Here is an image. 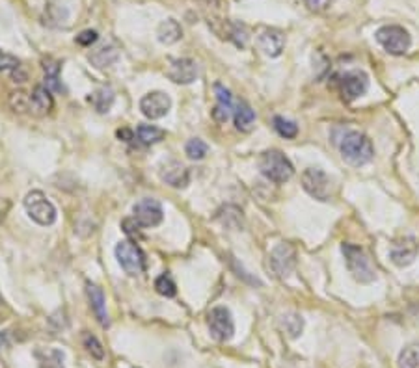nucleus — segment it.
Instances as JSON below:
<instances>
[{
	"mask_svg": "<svg viewBox=\"0 0 419 368\" xmlns=\"http://www.w3.org/2000/svg\"><path fill=\"white\" fill-rule=\"evenodd\" d=\"M257 47L263 54L270 56V58H276V56L281 54V50L285 47V38L279 30L274 28H269V30L261 32L259 38H257Z\"/></svg>",
	"mask_w": 419,
	"mask_h": 368,
	"instance_id": "f3484780",
	"label": "nucleus"
},
{
	"mask_svg": "<svg viewBox=\"0 0 419 368\" xmlns=\"http://www.w3.org/2000/svg\"><path fill=\"white\" fill-rule=\"evenodd\" d=\"M118 136H120V138H125V142H129V139H133V132H130V130H127V129L118 130Z\"/></svg>",
	"mask_w": 419,
	"mask_h": 368,
	"instance_id": "4c0bfd02",
	"label": "nucleus"
},
{
	"mask_svg": "<svg viewBox=\"0 0 419 368\" xmlns=\"http://www.w3.org/2000/svg\"><path fill=\"white\" fill-rule=\"evenodd\" d=\"M341 95L345 100H354L369 90V79L362 71H350L341 76Z\"/></svg>",
	"mask_w": 419,
	"mask_h": 368,
	"instance_id": "f8f14e48",
	"label": "nucleus"
},
{
	"mask_svg": "<svg viewBox=\"0 0 419 368\" xmlns=\"http://www.w3.org/2000/svg\"><path fill=\"white\" fill-rule=\"evenodd\" d=\"M97 38H99V35H97V32L95 30H84L77 35L75 41L82 47H90L91 43H95V41H97Z\"/></svg>",
	"mask_w": 419,
	"mask_h": 368,
	"instance_id": "c9c22d12",
	"label": "nucleus"
},
{
	"mask_svg": "<svg viewBox=\"0 0 419 368\" xmlns=\"http://www.w3.org/2000/svg\"><path fill=\"white\" fill-rule=\"evenodd\" d=\"M185 153L190 160H203L207 156V153H209V147H207L203 139L192 138L186 142Z\"/></svg>",
	"mask_w": 419,
	"mask_h": 368,
	"instance_id": "bb28decb",
	"label": "nucleus"
},
{
	"mask_svg": "<svg viewBox=\"0 0 419 368\" xmlns=\"http://www.w3.org/2000/svg\"><path fill=\"white\" fill-rule=\"evenodd\" d=\"M86 294H88V299H90L91 309H94L95 316L99 320V323L103 328H108L110 320L108 313H106V299L105 292L94 283H86Z\"/></svg>",
	"mask_w": 419,
	"mask_h": 368,
	"instance_id": "6ab92c4d",
	"label": "nucleus"
},
{
	"mask_svg": "<svg viewBox=\"0 0 419 368\" xmlns=\"http://www.w3.org/2000/svg\"><path fill=\"white\" fill-rule=\"evenodd\" d=\"M304 2L311 11H325L334 4L335 0H304Z\"/></svg>",
	"mask_w": 419,
	"mask_h": 368,
	"instance_id": "e433bc0d",
	"label": "nucleus"
},
{
	"mask_svg": "<svg viewBox=\"0 0 419 368\" xmlns=\"http://www.w3.org/2000/svg\"><path fill=\"white\" fill-rule=\"evenodd\" d=\"M281 328L285 329V333H289V337H298L304 328V320L298 314H287L281 318Z\"/></svg>",
	"mask_w": 419,
	"mask_h": 368,
	"instance_id": "c756f323",
	"label": "nucleus"
},
{
	"mask_svg": "<svg viewBox=\"0 0 419 368\" xmlns=\"http://www.w3.org/2000/svg\"><path fill=\"white\" fill-rule=\"evenodd\" d=\"M136 136L144 145H155L159 142H162L166 136V132L155 125H140L138 130H136Z\"/></svg>",
	"mask_w": 419,
	"mask_h": 368,
	"instance_id": "393cba45",
	"label": "nucleus"
},
{
	"mask_svg": "<svg viewBox=\"0 0 419 368\" xmlns=\"http://www.w3.org/2000/svg\"><path fill=\"white\" fill-rule=\"evenodd\" d=\"M155 290L160 294V296H164V298H174L175 294H177V287H175L174 279H172L168 274L157 277Z\"/></svg>",
	"mask_w": 419,
	"mask_h": 368,
	"instance_id": "7c9ffc66",
	"label": "nucleus"
},
{
	"mask_svg": "<svg viewBox=\"0 0 419 368\" xmlns=\"http://www.w3.org/2000/svg\"><path fill=\"white\" fill-rule=\"evenodd\" d=\"M270 268L274 272L278 277H287V275L293 272L296 264V251L295 248L287 242L284 244H278L274 249H272V253H270Z\"/></svg>",
	"mask_w": 419,
	"mask_h": 368,
	"instance_id": "9d476101",
	"label": "nucleus"
},
{
	"mask_svg": "<svg viewBox=\"0 0 419 368\" xmlns=\"http://www.w3.org/2000/svg\"><path fill=\"white\" fill-rule=\"evenodd\" d=\"M274 129L281 138L287 139L296 138V134H298V127H296L295 121L285 120V117H279V115L274 117Z\"/></svg>",
	"mask_w": 419,
	"mask_h": 368,
	"instance_id": "c85d7f7f",
	"label": "nucleus"
},
{
	"mask_svg": "<svg viewBox=\"0 0 419 368\" xmlns=\"http://www.w3.org/2000/svg\"><path fill=\"white\" fill-rule=\"evenodd\" d=\"M170 108L172 99L164 91H151L140 100V110L147 120H160L170 112Z\"/></svg>",
	"mask_w": 419,
	"mask_h": 368,
	"instance_id": "9b49d317",
	"label": "nucleus"
},
{
	"mask_svg": "<svg viewBox=\"0 0 419 368\" xmlns=\"http://www.w3.org/2000/svg\"><path fill=\"white\" fill-rule=\"evenodd\" d=\"M118 49L114 45H105L99 47V49H95L94 52L90 54V62L95 65V67H99V69H105V67H110V65H114L118 62Z\"/></svg>",
	"mask_w": 419,
	"mask_h": 368,
	"instance_id": "412c9836",
	"label": "nucleus"
},
{
	"mask_svg": "<svg viewBox=\"0 0 419 368\" xmlns=\"http://www.w3.org/2000/svg\"><path fill=\"white\" fill-rule=\"evenodd\" d=\"M419 246L415 242V238L412 236H406V238L395 242L389 249V259L393 260L397 266H406V264L414 263V259L418 257Z\"/></svg>",
	"mask_w": 419,
	"mask_h": 368,
	"instance_id": "4468645a",
	"label": "nucleus"
},
{
	"mask_svg": "<svg viewBox=\"0 0 419 368\" xmlns=\"http://www.w3.org/2000/svg\"><path fill=\"white\" fill-rule=\"evenodd\" d=\"M21 67V62L17 56L10 54V52H4L0 50V71H16Z\"/></svg>",
	"mask_w": 419,
	"mask_h": 368,
	"instance_id": "72a5a7b5",
	"label": "nucleus"
},
{
	"mask_svg": "<svg viewBox=\"0 0 419 368\" xmlns=\"http://www.w3.org/2000/svg\"><path fill=\"white\" fill-rule=\"evenodd\" d=\"M159 175H160V179L164 180L166 184L174 186V188H185L190 179L189 169L181 164V162H177V160H170V162H166V164L160 166Z\"/></svg>",
	"mask_w": 419,
	"mask_h": 368,
	"instance_id": "2eb2a0df",
	"label": "nucleus"
},
{
	"mask_svg": "<svg viewBox=\"0 0 419 368\" xmlns=\"http://www.w3.org/2000/svg\"><path fill=\"white\" fill-rule=\"evenodd\" d=\"M23 205H25L26 214L30 216V219H34L38 225L49 227V225L56 222L55 205L50 203L49 197L40 190H34L30 194H26Z\"/></svg>",
	"mask_w": 419,
	"mask_h": 368,
	"instance_id": "7ed1b4c3",
	"label": "nucleus"
},
{
	"mask_svg": "<svg viewBox=\"0 0 419 368\" xmlns=\"http://www.w3.org/2000/svg\"><path fill=\"white\" fill-rule=\"evenodd\" d=\"M157 38H159L160 43H164V45H174L177 41L183 38V28L177 21L168 19L162 21L157 28Z\"/></svg>",
	"mask_w": 419,
	"mask_h": 368,
	"instance_id": "aec40b11",
	"label": "nucleus"
},
{
	"mask_svg": "<svg viewBox=\"0 0 419 368\" xmlns=\"http://www.w3.org/2000/svg\"><path fill=\"white\" fill-rule=\"evenodd\" d=\"M116 259L125 270V274L133 275V277L140 275L145 270L144 251L133 240H121L120 244L116 246Z\"/></svg>",
	"mask_w": 419,
	"mask_h": 368,
	"instance_id": "39448f33",
	"label": "nucleus"
},
{
	"mask_svg": "<svg viewBox=\"0 0 419 368\" xmlns=\"http://www.w3.org/2000/svg\"><path fill=\"white\" fill-rule=\"evenodd\" d=\"M340 151L349 164L352 166H364L371 162L374 149L371 139L358 130H347L343 132L340 139Z\"/></svg>",
	"mask_w": 419,
	"mask_h": 368,
	"instance_id": "f257e3e1",
	"label": "nucleus"
},
{
	"mask_svg": "<svg viewBox=\"0 0 419 368\" xmlns=\"http://www.w3.org/2000/svg\"><path fill=\"white\" fill-rule=\"evenodd\" d=\"M302 186H304V190L311 197L319 201H328L330 195H332L330 177L319 168L306 169L304 175H302Z\"/></svg>",
	"mask_w": 419,
	"mask_h": 368,
	"instance_id": "0eeeda50",
	"label": "nucleus"
},
{
	"mask_svg": "<svg viewBox=\"0 0 419 368\" xmlns=\"http://www.w3.org/2000/svg\"><path fill=\"white\" fill-rule=\"evenodd\" d=\"M123 231L130 238H140V224L135 218L123 219Z\"/></svg>",
	"mask_w": 419,
	"mask_h": 368,
	"instance_id": "f704fd0d",
	"label": "nucleus"
},
{
	"mask_svg": "<svg viewBox=\"0 0 419 368\" xmlns=\"http://www.w3.org/2000/svg\"><path fill=\"white\" fill-rule=\"evenodd\" d=\"M401 368H419V344H410L399 355Z\"/></svg>",
	"mask_w": 419,
	"mask_h": 368,
	"instance_id": "cd10ccee",
	"label": "nucleus"
},
{
	"mask_svg": "<svg viewBox=\"0 0 419 368\" xmlns=\"http://www.w3.org/2000/svg\"><path fill=\"white\" fill-rule=\"evenodd\" d=\"M209 331L215 340L218 343H228L235 335V322L231 318V313L225 307H215L209 313Z\"/></svg>",
	"mask_w": 419,
	"mask_h": 368,
	"instance_id": "6e6552de",
	"label": "nucleus"
},
{
	"mask_svg": "<svg viewBox=\"0 0 419 368\" xmlns=\"http://www.w3.org/2000/svg\"><path fill=\"white\" fill-rule=\"evenodd\" d=\"M43 71H45V88L52 91H60V64L52 58H47L43 60Z\"/></svg>",
	"mask_w": 419,
	"mask_h": 368,
	"instance_id": "b1692460",
	"label": "nucleus"
},
{
	"mask_svg": "<svg viewBox=\"0 0 419 368\" xmlns=\"http://www.w3.org/2000/svg\"><path fill=\"white\" fill-rule=\"evenodd\" d=\"M133 218L140 224V227H157L164 218L162 205L153 197H144L133 207Z\"/></svg>",
	"mask_w": 419,
	"mask_h": 368,
	"instance_id": "1a4fd4ad",
	"label": "nucleus"
},
{
	"mask_svg": "<svg viewBox=\"0 0 419 368\" xmlns=\"http://www.w3.org/2000/svg\"><path fill=\"white\" fill-rule=\"evenodd\" d=\"M52 95H50V90H47L45 86H35L34 91L30 93V105H28V112L38 117H43L52 110Z\"/></svg>",
	"mask_w": 419,
	"mask_h": 368,
	"instance_id": "a211bd4d",
	"label": "nucleus"
},
{
	"mask_svg": "<svg viewBox=\"0 0 419 368\" xmlns=\"http://www.w3.org/2000/svg\"><path fill=\"white\" fill-rule=\"evenodd\" d=\"M82 340H84V348L88 350V353H90L91 357H95V359L105 357V350H103L101 343L97 340V337H94L91 333H86Z\"/></svg>",
	"mask_w": 419,
	"mask_h": 368,
	"instance_id": "2f4dec72",
	"label": "nucleus"
},
{
	"mask_svg": "<svg viewBox=\"0 0 419 368\" xmlns=\"http://www.w3.org/2000/svg\"><path fill=\"white\" fill-rule=\"evenodd\" d=\"M166 76L175 84H192L198 79V65L190 58H179L172 62L166 71Z\"/></svg>",
	"mask_w": 419,
	"mask_h": 368,
	"instance_id": "ddd939ff",
	"label": "nucleus"
},
{
	"mask_svg": "<svg viewBox=\"0 0 419 368\" xmlns=\"http://www.w3.org/2000/svg\"><path fill=\"white\" fill-rule=\"evenodd\" d=\"M215 93H216V105L215 108H213V120L220 125L228 123V120L235 114L231 91L225 90L222 84H215Z\"/></svg>",
	"mask_w": 419,
	"mask_h": 368,
	"instance_id": "dca6fc26",
	"label": "nucleus"
},
{
	"mask_svg": "<svg viewBox=\"0 0 419 368\" xmlns=\"http://www.w3.org/2000/svg\"><path fill=\"white\" fill-rule=\"evenodd\" d=\"M376 41L388 50L389 54L395 56L404 54L410 49V43H412L408 32L404 30L403 26L397 25H388L379 28L376 30Z\"/></svg>",
	"mask_w": 419,
	"mask_h": 368,
	"instance_id": "423d86ee",
	"label": "nucleus"
},
{
	"mask_svg": "<svg viewBox=\"0 0 419 368\" xmlns=\"http://www.w3.org/2000/svg\"><path fill=\"white\" fill-rule=\"evenodd\" d=\"M343 255L347 260V268L352 274V277L359 283H371L374 279V268L371 266L369 257L358 246L343 244Z\"/></svg>",
	"mask_w": 419,
	"mask_h": 368,
	"instance_id": "20e7f679",
	"label": "nucleus"
},
{
	"mask_svg": "<svg viewBox=\"0 0 419 368\" xmlns=\"http://www.w3.org/2000/svg\"><path fill=\"white\" fill-rule=\"evenodd\" d=\"M35 357H38L40 368H64V353L60 350H38Z\"/></svg>",
	"mask_w": 419,
	"mask_h": 368,
	"instance_id": "5701e85b",
	"label": "nucleus"
},
{
	"mask_svg": "<svg viewBox=\"0 0 419 368\" xmlns=\"http://www.w3.org/2000/svg\"><path fill=\"white\" fill-rule=\"evenodd\" d=\"M235 127L240 130V132H248L252 130L255 123V114L254 110L250 108V105L246 103H239V105L235 106Z\"/></svg>",
	"mask_w": 419,
	"mask_h": 368,
	"instance_id": "4be33fe9",
	"label": "nucleus"
},
{
	"mask_svg": "<svg viewBox=\"0 0 419 368\" xmlns=\"http://www.w3.org/2000/svg\"><path fill=\"white\" fill-rule=\"evenodd\" d=\"M6 344H8V333H0V352L6 348Z\"/></svg>",
	"mask_w": 419,
	"mask_h": 368,
	"instance_id": "58836bf2",
	"label": "nucleus"
},
{
	"mask_svg": "<svg viewBox=\"0 0 419 368\" xmlns=\"http://www.w3.org/2000/svg\"><path fill=\"white\" fill-rule=\"evenodd\" d=\"M90 103L99 114H105V112L110 110L112 103H114V91L110 90V88H99V90H95L91 93Z\"/></svg>",
	"mask_w": 419,
	"mask_h": 368,
	"instance_id": "a878e982",
	"label": "nucleus"
},
{
	"mask_svg": "<svg viewBox=\"0 0 419 368\" xmlns=\"http://www.w3.org/2000/svg\"><path fill=\"white\" fill-rule=\"evenodd\" d=\"M10 105L16 112H28V105H30V93L26 91H16L11 93Z\"/></svg>",
	"mask_w": 419,
	"mask_h": 368,
	"instance_id": "473e14b6",
	"label": "nucleus"
},
{
	"mask_svg": "<svg viewBox=\"0 0 419 368\" xmlns=\"http://www.w3.org/2000/svg\"><path fill=\"white\" fill-rule=\"evenodd\" d=\"M259 169L267 179L276 184L287 183L295 175V168L291 164V160L278 149L264 151L261 154Z\"/></svg>",
	"mask_w": 419,
	"mask_h": 368,
	"instance_id": "f03ea898",
	"label": "nucleus"
}]
</instances>
